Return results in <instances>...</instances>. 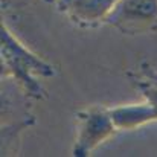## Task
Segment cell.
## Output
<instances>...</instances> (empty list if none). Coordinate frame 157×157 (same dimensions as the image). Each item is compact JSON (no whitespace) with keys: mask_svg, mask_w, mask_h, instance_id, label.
Wrapping results in <instances>:
<instances>
[{"mask_svg":"<svg viewBox=\"0 0 157 157\" xmlns=\"http://www.w3.org/2000/svg\"><path fill=\"white\" fill-rule=\"evenodd\" d=\"M2 66L6 69L25 93L31 98L40 99L44 96V90L38 78H51L55 75L52 64L40 58L29 48H26L12 31L2 23Z\"/></svg>","mask_w":157,"mask_h":157,"instance_id":"6da1fadb","label":"cell"},{"mask_svg":"<svg viewBox=\"0 0 157 157\" xmlns=\"http://www.w3.org/2000/svg\"><path fill=\"white\" fill-rule=\"evenodd\" d=\"M76 136L72 147V156L86 157L99 145L113 137L117 127L111 117L110 108L92 105L76 113Z\"/></svg>","mask_w":157,"mask_h":157,"instance_id":"7a4b0ae2","label":"cell"},{"mask_svg":"<svg viewBox=\"0 0 157 157\" xmlns=\"http://www.w3.org/2000/svg\"><path fill=\"white\" fill-rule=\"evenodd\" d=\"M107 23L125 35L156 31L157 0H119Z\"/></svg>","mask_w":157,"mask_h":157,"instance_id":"3957f363","label":"cell"},{"mask_svg":"<svg viewBox=\"0 0 157 157\" xmlns=\"http://www.w3.org/2000/svg\"><path fill=\"white\" fill-rule=\"evenodd\" d=\"M55 3L76 26L95 28L107 23L119 0H55Z\"/></svg>","mask_w":157,"mask_h":157,"instance_id":"277c9868","label":"cell"},{"mask_svg":"<svg viewBox=\"0 0 157 157\" xmlns=\"http://www.w3.org/2000/svg\"><path fill=\"white\" fill-rule=\"evenodd\" d=\"M111 117L117 127V130H136L139 127H144L150 122L157 121L156 107L144 101L140 104H125L117 105L110 108Z\"/></svg>","mask_w":157,"mask_h":157,"instance_id":"5b68a950","label":"cell"},{"mask_svg":"<svg viewBox=\"0 0 157 157\" xmlns=\"http://www.w3.org/2000/svg\"><path fill=\"white\" fill-rule=\"evenodd\" d=\"M133 82L136 84V89L140 90L145 101L151 102L157 110V70L148 64L139 66L134 70V75H131Z\"/></svg>","mask_w":157,"mask_h":157,"instance_id":"8992f818","label":"cell"},{"mask_svg":"<svg viewBox=\"0 0 157 157\" xmlns=\"http://www.w3.org/2000/svg\"><path fill=\"white\" fill-rule=\"evenodd\" d=\"M49 2H52V0H49ZM53 2H55V0H53Z\"/></svg>","mask_w":157,"mask_h":157,"instance_id":"52a82bcc","label":"cell"},{"mask_svg":"<svg viewBox=\"0 0 157 157\" xmlns=\"http://www.w3.org/2000/svg\"><path fill=\"white\" fill-rule=\"evenodd\" d=\"M156 31H157V28H156Z\"/></svg>","mask_w":157,"mask_h":157,"instance_id":"ba28073f","label":"cell"}]
</instances>
